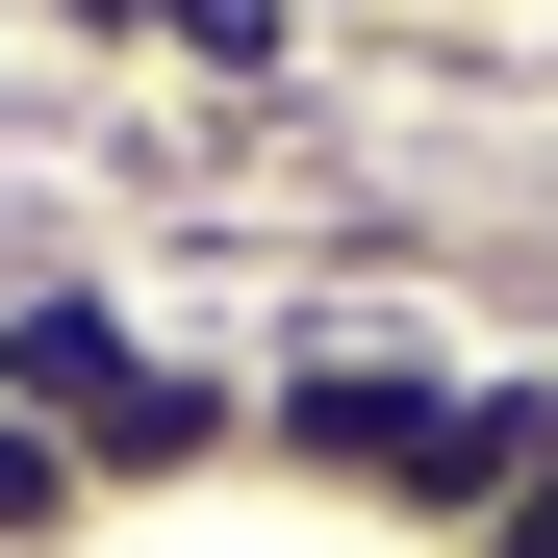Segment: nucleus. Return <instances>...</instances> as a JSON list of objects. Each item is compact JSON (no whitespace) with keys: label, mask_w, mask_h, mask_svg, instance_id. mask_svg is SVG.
I'll return each instance as SVG.
<instances>
[{"label":"nucleus","mask_w":558,"mask_h":558,"mask_svg":"<svg viewBox=\"0 0 558 558\" xmlns=\"http://www.w3.org/2000/svg\"><path fill=\"white\" fill-rule=\"evenodd\" d=\"M254 483L305 508H381V533H483L533 483V355H457V330H279L254 355Z\"/></svg>","instance_id":"1"},{"label":"nucleus","mask_w":558,"mask_h":558,"mask_svg":"<svg viewBox=\"0 0 558 558\" xmlns=\"http://www.w3.org/2000/svg\"><path fill=\"white\" fill-rule=\"evenodd\" d=\"M128 381H153V305H128V279H76V254L0 279V407H26V432H102Z\"/></svg>","instance_id":"2"},{"label":"nucleus","mask_w":558,"mask_h":558,"mask_svg":"<svg viewBox=\"0 0 558 558\" xmlns=\"http://www.w3.org/2000/svg\"><path fill=\"white\" fill-rule=\"evenodd\" d=\"M229 457H254V381L153 330V381H128L102 432H76V483H102V508H178V483H229Z\"/></svg>","instance_id":"3"},{"label":"nucleus","mask_w":558,"mask_h":558,"mask_svg":"<svg viewBox=\"0 0 558 558\" xmlns=\"http://www.w3.org/2000/svg\"><path fill=\"white\" fill-rule=\"evenodd\" d=\"M128 51H178L204 102H279L305 76V0H128Z\"/></svg>","instance_id":"4"},{"label":"nucleus","mask_w":558,"mask_h":558,"mask_svg":"<svg viewBox=\"0 0 558 558\" xmlns=\"http://www.w3.org/2000/svg\"><path fill=\"white\" fill-rule=\"evenodd\" d=\"M76 533H102V483H76V432H26V407H0V558H76Z\"/></svg>","instance_id":"5"},{"label":"nucleus","mask_w":558,"mask_h":558,"mask_svg":"<svg viewBox=\"0 0 558 558\" xmlns=\"http://www.w3.org/2000/svg\"><path fill=\"white\" fill-rule=\"evenodd\" d=\"M457 558H558V457H533V483H508L483 533H457Z\"/></svg>","instance_id":"6"},{"label":"nucleus","mask_w":558,"mask_h":558,"mask_svg":"<svg viewBox=\"0 0 558 558\" xmlns=\"http://www.w3.org/2000/svg\"><path fill=\"white\" fill-rule=\"evenodd\" d=\"M26 26H51V51H128V0H26Z\"/></svg>","instance_id":"7"},{"label":"nucleus","mask_w":558,"mask_h":558,"mask_svg":"<svg viewBox=\"0 0 558 558\" xmlns=\"http://www.w3.org/2000/svg\"><path fill=\"white\" fill-rule=\"evenodd\" d=\"M407 26H508V0H407Z\"/></svg>","instance_id":"8"}]
</instances>
